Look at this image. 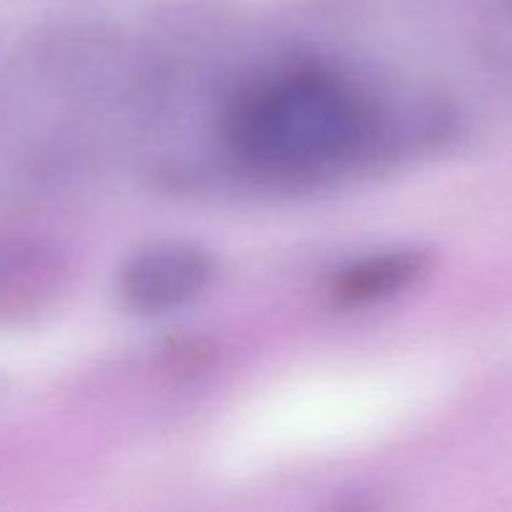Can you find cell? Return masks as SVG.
<instances>
[{
	"instance_id": "1",
	"label": "cell",
	"mask_w": 512,
	"mask_h": 512,
	"mask_svg": "<svg viewBox=\"0 0 512 512\" xmlns=\"http://www.w3.org/2000/svg\"><path fill=\"white\" fill-rule=\"evenodd\" d=\"M370 138L363 98L325 73H285L240 95L228 143L255 173L318 178L353 163Z\"/></svg>"
},
{
	"instance_id": "2",
	"label": "cell",
	"mask_w": 512,
	"mask_h": 512,
	"mask_svg": "<svg viewBox=\"0 0 512 512\" xmlns=\"http://www.w3.org/2000/svg\"><path fill=\"white\" fill-rule=\"evenodd\" d=\"M213 265L203 250L163 243L135 255L123 270V295L133 308L163 313L193 300L208 285Z\"/></svg>"
},
{
	"instance_id": "3",
	"label": "cell",
	"mask_w": 512,
	"mask_h": 512,
	"mask_svg": "<svg viewBox=\"0 0 512 512\" xmlns=\"http://www.w3.org/2000/svg\"><path fill=\"white\" fill-rule=\"evenodd\" d=\"M415 273V263L408 258H383L373 260L370 265H360L353 273H348L340 283V295H348L353 300L375 298L380 293H388L395 285H403Z\"/></svg>"
}]
</instances>
